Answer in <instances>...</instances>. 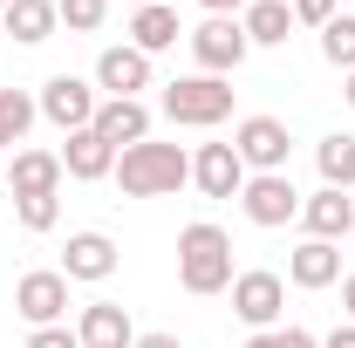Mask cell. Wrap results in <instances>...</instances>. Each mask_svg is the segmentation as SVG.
I'll return each instance as SVG.
<instances>
[{
  "label": "cell",
  "instance_id": "obj_13",
  "mask_svg": "<svg viewBox=\"0 0 355 348\" xmlns=\"http://www.w3.org/2000/svg\"><path fill=\"white\" fill-rule=\"evenodd\" d=\"M301 225H308V239H328V246H335V239H349V232H355V198L321 184L314 198H301Z\"/></svg>",
  "mask_w": 355,
  "mask_h": 348
},
{
  "label": "cell",
  "instance_id": "obj_4",
  "mask_svg": "<svg viewBox=\"0 0 355 348\" xmlns=\"http://www.w3.org/2000/svg\"><path fill=\"white\" fill-rule=\"evenodd\" d=\"M184 42H191V55H198V76H232V69L253 55L246 28H239V14H205Z\"/></svg>",
  "mask_w": 355,
  "mask_h": 348
},
{
  "label": "cell",
  "instance_id": "obj_35",
  "mask_svg": "<svg viewBox=\"0 0 355 348\" xmlns=\"http://www.w3.org/2000/svg\"><path fill=\"white\" fill-rule=\"evenodd\" d=\"M7 7H14V0H0V14H7Z\"/></svg>",
  "mask_w": 355,
  "mask_h": 348
},
{
  "label": "cell",
  "instance_id": "obj_5",
  "mask_svg": "<svg viewBox=\"0 0 355 348\" xmlns=\"http://www.w3.org/2000/svg\"><path fill=\"white\" fill-rule=\"evenodd\" d=\"M239 212L253 218L260 232H280V225L301 218V191H294V177H287V171H253V177H246V191H239Z\"/></svg>",
  "mask_w": 355,
  "mask_h": 348
},
{
  "label": "cell",
  "instance_id": "obj_34",
  "mask_svg": "<svg viewBox=\"0 0 355 348\" xmlns=\"http://www.w3.org/2000/svg\"><path fill=\"white\" fill-rule=\"evenodd\" d=\"M342 103H349V110H355V69H349V76H342Z\"/></svg>",
  "mask_w": 355,
  "mask_h": 348
},
{
  "label": "cell",
  "instance_id": "obj_21",
  "mask_svg": "<svg viewBox=\"0 0 355 348\" xmlns=\"http://www.w3.org/2000/svg\"><path fill=\"white\" fill-rule=\"evenodd\" d=\"M0 21H7V35H14L21 48H42L48 35H55V21H62V14H55V0H14Z\"/></svg>",
  "mask_w": 355,
  "mask_h": 348
},
{
  "label": "cell",
  "instance_id": "obj_1",
  "mask_svg": "<svg viewBox=\"0 0 355 348\" xmlns=\"http://www.w3.org/2000/svg\"><path fill=\"white\" fill-rule=\"evenodd\" d=\"M178 287L184 294H225L232 287V239L212 218H191L178 232Z\"/></svg>",
  "mask_w": 355,
  "mask_h": 348
},
{
  "label": "cell",
  "instance_id": "obj_10",
  "mask_svg": "<svg viewBox=\"0 0 355 348\" xmlns=\"http://www.w3.org/2000/svg\"><path fill=\"white\" fill-rule=\"evenodd\" d=\"M89 130H96L116 157H123L130 143H144V137H150V110H144V96H103V110H96V123H89Z\"/></svg>",
  "mask_w": 355,
  "mask_h": 348
},
{
  "label": "cell",
  "instance_id": "obj_15",
  "mask_svg": "<svg viewBox=\"0 0 355 348\" xmlns=\"http://www.w3.org/2000/svg\"><path fill=\"white\" fill-rule=\"evenodd\" d=\"M287 280L308 287V294L335 287V280H342V246H328V239H301V246L287 253Z\"/></svg>",
  "mask_w": 355,
  "mask_h": 348
},
{
  "label": "cell",
  "instance_id": "obj_17",
  "mask_svg": "<svg viewBox=\"0 0 355 348\" xmlns=\"http://www.w3.org/2000/svg\"><path fill=\"white\" fill-rule=\"evenodd\" d=\"M55 157H62V171L76 177V184H96V177H110V171H116V150H110V143H103L96 130H69V143H62Z\"/></svg>",
  "mask_w": 355,
  "mask_h": 348
},
{
  "label": "cell",
  "instance_id": "obj_24",
  "mask_svg": "<svg viewBox=\"0 0 355 348\" xmlns=\"http://www.w3.org/2000/svg\"><path fill=\"white\" fill-rule=\"evenodd\" d=\"M321 55H328V62H335L342 76L355 69V14H335V21L321 28Z\"/></svg>",
  "mask_w": 355,
  "mask_h": 348
},
{
  "label": "cell",
  "instance_id": "obj_29",
  "mask_svg": "<svg viewBox=\"0 0 355 348\" xmlns=\"http://www.w3.org/2000/svg\"><path fill=\"white\" fill-rule=\"evenodd\" d=\"M28 348H83V342H76V328H35Z\"/></svg>",
  "mask_w": 355,
  "mask_h": 348
},
{
  "label": "cell",
  "instance_id": "obj_31",
  "mask_svg": "<svg viewBox=\"0 0 355 348\" xmlns=\"http://www.w3.org/2000/svg\"><path fill=\"white\" fill-rule=\"evenodd\" d=\"M130 348H184V342H178V335H137Z\"/></svg>",
  "mask_w": 355,
  "mask_h": 348
},
{
  "label": "cell",
  "instance_id": "obj_8",
  "mask_svg": "<svg viewBox=\"0 0 355 348\" xmlns=\"http://www.w3.org/2000/svg\"><path fill=\"white\" fill-rule=\"evenodd\" d=\"M280 307H287V280H280V273H266V266H253V273H232V314H239L253 335L280 328Z\"/></svg>",
  "mask_w": 355,
  "mask_h": 348
},
{
  "label": "cell",
  "instance_id": "obj_7",
  "mask_svg": "<svg viewBox=\"0 0 355 348\" xmlns=\"http://www.w3.org/2000/svg\"><path fill=\"white\" fill-rule=\"evenodd\" d=\"M232 150H239L246 171H287V157H294V130H287L280 116H239Z\"/></svg>",
  "mask_w": 355,
  "mask_h": 348
},
{
  "label": "cell",
  "instance_id": "obj_32",
  "mask_svg": "<svg viewBox=\"0 0 355 348\" xmlns=\"http://www.w3.org/2000/svg\"><path fill=\"white\" fill-rule=\"evenodd\" d=\"M205 14H246V0H198Z\"/></svg>",
  "mask_w": 355,
  "mask_h": 348
},
{
  "label": "cell",
  "instance_id": "obj_33",
  "mask_svg": "<svg viewBox=\"0 0 355 348\" xmlns=\"http://www.w3.org/2000/svg\"><path fill=\"white\" fill-rule=\"evenodd\" d=\"M342 314L355 321V273H342Z\"/></svg>",
  "mask_w": 355,
  "mask_h": 348
},
{
  "label": "cell",
  "instance_id": "obj_28",
  "mask_svg": "<svg viewBox=\"0 0 355 348\" xmlns=\"http://www.w3.org/2000/svg\"><path fill=\"white\" fill-rule=\"evenodd\" d=\"M294 7V21H308V28H328L335 14H342V0H287Z\"/></svg>",
  "mask_w": 355,
  "mask_h": 348
},
{
  "label": "cell",
  "instance_id": "obj_2",
  "mask_svg": "<svg viewBox=\"0 0 355 348\" xmlns=\"http://www.w3.org/2000/svg\"><path fill=\"white\" fill-rule=\"evenodd\" d=\"M116 184H123V198H171L178 184H191V157L178 150V143H130L123 157H116Z\"/></svg>",
  "mask_w": 355,
  "mask_h": 348
},
{
  "label": "cell",
  "instance_id": "obj_16",
  "mask_svg": "<svg viewBox=\"0 0 355 348\" xmlns=\"http://www.w3.org/2000/svg\"><path fill=\"white\" fill-rule=\"evenodd\" d=\"M96 89H110V96H137V89H150V55H137L130 42L103 48V55H96Z\"/></svg>",
  "mask_w": 355,
  "mask_h": 348
},
{
  "label": "cell",
  "instance_id": "obj_3",
  "mask_svg": "<svg viewBox=\"0 0 355 348\" xmlns=\"http://www.w3.org/2000/svg\"><path fill=\"white\" fill-rule=\"evenodd\" d=\"M171 123H184V130H219L225 116H232V82L225 76H178V82H164V103H157Z\"/></svg>",
  "mask_w": 355,
  "mask_h": 348
},
{
  "label": "cell",
  "instance_id": "obj_22",
  "mask_svg": "<svg viewBox=\"0 0 355 348\" xmlns=\"http://www.w3.org/2000/svg\"><path fill=\"white\" fill-rule=\"evenodd\" d=\"M314 164H321V184H328V191H355V137L349 130L321 137V143H314Z\"/></svg>",
  "mask_w": 355,
  "mask_h": 348
},
{
  "label": "cell",
  "instance_id": "obj_23",
  "mask_svg": "<svg viewBox=\"0 0 355 348\" xmlns=\"http://www.w3.org/2000/svg\"><path fill=\"white\" fill-rule=\"evenodd\" d=\"M35 116H42V110H35V96H28V89H0V150H14V143L28 137Z\"/></svg>",
  "mask_w": 355,
  "mask_h": 348
},
{
  "label": "cell",
  "instance_id": "obj_18",
  "mask_svg": "<svg viewBox=\"0 0 355 348\" xmlns=\"http://www.w3.org/2000/svg\"><path fill=\"white\" fill-rule=\"evenodd\" d=\"M76 342L83 348H130L137 328H130V314H123L116 301H89L83 321H76Z\"/></svg>",
  "mask_w": 355,
  "mask_h": 348
},
{
  "label": "cell",
  "instance_id": "obj_26",
  "mask_svg": "<svg viewBox=\"0 0 355 348\" xmlns=\"http://www.w3.org/2000/svg\"><path fill=\"white\" fill-rule=\"evenodd\" d=\"M14 212L28 232H55V218H62V198H14Z\"/></svg>",
  "mask_w": 355,
  "mask_h": 348
},
{
  "label": "cell",
  "instance_id": "obj_36",
  "mask_svg": "<svg viewBox=\"0 0 355 348\" xmlns=\"http://www.w3.org/2000/svg\"><path fill=\"white\" fill-rule=\"evenodd\" d=\"M130 7H150V0H130Z\"/></svg>",
  "mask_w": 355,
  "mask_h": 348
},
{
  "label": "cell",
  "instance_id": "obj_11",
  "mask_svg": "<svg viewBox=\"0 0 355 348\" xmlns=\"http://www.w3.org/2000/svg\"><path fill=\"white\" fill-rule=\"evenodd\" d=\"M246 177H253V171L239 164L232 143H198V157H191V184H198L205 198H239Z\"/></svg>",
  "mask_w": 355,
  "mask_h": 348
},
{
  "label": "cell",
  "instance_id": "obj_25",
  "mask_svg": "<svg viewBox=\"0 0 355 348\" xmlns=\"http://www.w3.org/2000/svg\"><path fill=\"white\" fill-rule=\"evenodd\" d=\"M55 14H62L76 35H96V28H103V14H110V0H55Z\"/></svg>",
  "mask_w": 355,
  "mask_h": 348
},
{
  "label": "cell",
  "instance_id": "obj_20",
  "mask_svg": "<svg viewBox=\"0 0 355 348\" xmlns=\"http://www.w3.org/2000/svg\"><path fill=\"white\" fill-rule=\"evenodd\" d=\"M239 28H246V42H253V48H280L287 35H294V7H287V0H246Z\"/></svg>",
  "mask_w": 355,
  "mask_h": 348
},
{
  "label": "cell",
  "instance_id": "obj_12",
  "mask_svg": "<svg viewBox=\"0 0 355 348\" xmlns=\"http://www.w3.org/2000/svg\"><path fill=\"white\" fill-rule=\"evenodd\" d=\"M62 273L69 280H110L116 273V239L110 232H69V246H62Z\"/></svg>",
  "mask_w": 355,
  "mask_h": 348
},
{
  "label": "cell",
  "instance_id": "obj_9",
  "mask_svg": "<svg viewBox=\"0 0 355 348\" xmlns=\"http://www.w3.org/2000/svg\"><path fill=\"white\" fill-rule=\"evenodd\" d=\"M35 110H42L48 123L69 137V130H89L103 103H96V82H83V76H48L42 96H35Z\"/></svg>",
  "mask_w": 355,
  "mask_h": 348
},
{
  "label": "cell",
  "instance_id": "obj_14",
  "mask_svg": "<svg viewBox=\"0 0 355 348\" xmlns=\"http://www.w3.org/2000/svg\"><path fill=\"white\" fill-rule=\"evenodd\" d=\"M62 157L55 150H14V164H7V184H14V198H55L62 191Z\"/></svg>",
  "mask_w": 355,
  "mask_h": 348
},
{
  "label": "cell",
  "instance_id": "obj_19",
  "mask_svg": "<svg viewBox=\"0 0 355 348\" xmlns=\"http://www.w3.org/2000/svg\"><path fill=\"white\" fill-rule=\"evenodd\" d=\"M178 7H164V0H150V7H137L130 14V48L137 55H164V48H178Z\"/></svg>",
  "mask_w": 355,
  "mask_h": 348
},
{
  "label": "cell",
  "instance_id": "obj_6",
  "mask_svg": "<svg viewBox=\"0 0 355 348\" xmlns=\"http://www.w3.org/2000/svg\"><path fill=\"white\" fill-rule=\"evenodd\" d=\"M14 314H21L28 328H62V314H69V273H62V266L21 273V280H14Z\"/></svg>",
  "mask_w": 355,
  "mask_h": 348
},
{
  "label": "cell",
  "instance_id": "obj_30",
  "mask_svg": "<svg viewBox=\"0 0 355 348\" xmlns=\"http://www.w3.org/2000/svg\"><path fill=\"white\" fill-rule=\"evenodd\" d=\"M321 348H355V321H342L335 335H321Z\"/></svg>",
  "mask_w": 355,
  "mask_h": 348
},
{
  "label": "cell",
  "instance_id": "obj_27",
  "mask_svg": "<svg viewBox=\"0 0 355 348\" xmlns=\"http://www.w3.org/2000/svg\"><path fill=\"white\" fill-rule=\"evenodd\" d=\"M239 348H321V342H314L308 328H266V335H246Z\"/></svg>",
  "mask_w": 355,
  "mask_h": 348
}]
</instances>
